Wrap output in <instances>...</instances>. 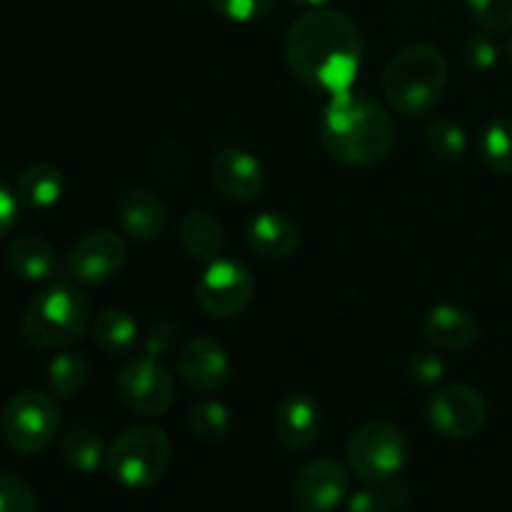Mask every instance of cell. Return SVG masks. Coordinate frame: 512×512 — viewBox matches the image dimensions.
I'll list each match as a JSON object with an SVG mask.
<instances>
[{"mask_svg": "<svg viewBox=\"0 0 512 512\" xmlns=\"http://www.w3.org/2000/svg\"><path fill=\"white\" fill-rule=\"evenodd\" d=\"M245 243L253 253L263 255L268 260H283L293 255L300 243V230L285 213L265 210L255 215L245 228Z\"/></svg>", "mask_w": 512, "mask_h": 512, "instance_id": "cell-16", "label": "cell"}, {"mask_svg": "<svg viewBox=\"0 0 512 512\" xmlns=\"http://www.w3.org/2000/svg\"><path fill=\"white\" fill-rule=\"evenodd\" d=\"M448 83V60L433 45H410L383 73V93L403 115H425L438 105Z\"/></svg>", "mask_w": 512, "mask_h": 512, "instance_id": "cell-3", "label": "cell"}, {"mask_svg": "<svg viewBox=\"0 0 512 512\" xmlns=\"http://www.w3.org/2000/svg\"><path fill=\"white\" fill-rule=\"evenodd\" d=\"M323 148L345 165H375L393 150L395 128L388 110L368 93L330 95L318 120Z\"/></svg>", "mask_w": 512, "mask_h": 512, "instance_id": "cell-2", "label": "cell"}, {"mask_svg": "<svg viewBox=\"0 0 512 512\" xmlns=\"http://www.w3.org/2000/svg\"><path fill=\"white\" fill-rule=\"evenodd\" d=\"M118 218L125 235L140 240V243H148V240H155L163 233L165 205L153 190L133 188L120 198Z\"/></svg>", "mask_w": 512, "mask_h": 512, "instance_id": "cell-18", "label": "cell"}, {"mask_svg": "<svg viewBox=\"0 0 512 512\" xmlns=\"http://www.w3.org/2000/svg\"><path fill=\"white\" fill-rule=\"evenodd\" d=\"M348 465L365 483H388L408 460V443L395 425L370 420L348 440Z\"/></svg>", "mask_w": 512, "mask_h": 512, "instance_id": "cell-7", "label": "cell"}, {"mask_svg": "<svg viewBox=\"0 0 512 512\" xmlns=\"http://www.w3.org/2000/svg\"><path fill=\"white\" fill-rule=\"evenodd\" d=\"M508 58H510V63H512V35H510V40H508Z\"/></svg>", "mask_w": 512, "mask_h": 512, "instance_id": "cell-37", "label": "cell"}, {"mask_svg": "<svg viewBox=\"0 0 512 512\" xmlns=\"http://www.w3.org/2000/svg\"><path fill=\"white\" fill-rule=\"evenodd\" d=\"M320 433V410L308 395H288L275 410V438L288 450H305Z\"/></svg>", "mask_w": 512, "mask_h": 512, "instance_id": "cell-15", "label": "cell"}, {"mask_svg": "<svg viewBox=\"0 0 512 512\" xmlns=\"http://www.w3.org/2000/svg\"><path fill=\"white\" fill-rule=\"evenodd\" d=\"M170 453V440L163 430L153 425H135L110 443L105 465L120 485L145 490L160 483L168 473Z\"/></svg>", "mask_w": 512, "mask_h": 512, "instance_id": "cell-5", "label": "cell"}, {"mask_svg": "<svg viewBox=\"0 0 512 512\" xmlns=\"http://www.w3.org/2000/svg\"><path fill=\"white\" fill-rule=\"evenodd\" d=\"M393 503L388 498V490L365 488L355 493L345 505V512H390Z\"/></svg>", "mask_w": 512, "mask_h": 512, "instance_id": "cell-34", "label": "cell"}, {"mask_svg": "<svg viewBox=\"0 0 512 512\" xmlns=\"http://www.w3.org/2000/svg\"><path fill=\"white\" fill-rule=\"evenodd\" d=\"M285 60L308 90L338 95L353 90L363 65V38L345 13L313 8L290 23Z\"/></svg>", "mask_w": 512, "mask_h": 512, "instance_id": "cell-1", "label": "cell"}, {"mask_svg": "<svg viewBox=\"0 0 512 512\" xmlns=\"http://www.w3.org/2000/svg\"><path fill=\"white\" fill-rule=\"evenodd\" d=\"M63 193H65L63 173L50 163L28 165V168L18 175V183H15L18 203L33 210L53 208L55 203H60Z\"/></svg>", "mask_w": 512, "mask_h": 512, "instance_id": "cell-20", "label": "cell"}, {"mask_svg": "<svg viewBox=\"0 0 512 512\" xmlns=\"http://www.w3.org/2000/svg\"><path fill=\"white\" fill-rule=\"evenodd\" d=\"M423 333L430 345L438 350H465L478 340V323L468 310L458 308V305H435L428 310L423 320Z\"/></svg>", "mask_w": 512, "mask_h": 512, "instance_id": "cell-17", "label": "cell"}, {"mask_svg": "<svg viewBox=\"0 0 512 512\" xmlns=\"http://www.w3.org/2000/svg\"><path fill=\"white\" fill-rule=\"evenodd\" d=\"M273 3L275 0H210L215 13L233 23H255L270 13Z\"/></svg>", "mask_w": 512, "mask_h": 512, "instance_id": "cell-31", "label": "cell"}, {"mask_svg": "<svg viewBox=\"0 0 512 512\" xmlns=\"http://www.w3.org/2000/svg\"><path fill=\"white\" fill-rule=\"evenodd\" d=\"M90 308L85 295L70 283H55L28 305L20 335L40 350H58L78 343L88 330Z\"/></svg>", "mask_w": 512, "mask_h": 512, "instance_id": "cell-4", "label": "cell"}, {"mask_svg": "<svg viewBox=\"0 0 512 512\" xmlns=\"http://www.w3.org/2000/svg\"><path fill=\"white\" fill-rule=\"evenodd\" d=\"M60 453H63L65 463H68L70 468L85 475L100 470V465L108 458V450H105L98 430H93L90 425H73V428L63 435Z\"/></svg>", "mask_w": 512, "mask_h": 512, "instance_id": "cell-22", "label": "cell"}, {"mask_svg": "<svg viewBox=\"0 0 512 512\" xmlns=\"http://www.w3.org/2000/svg\"><path fill=\"white\" fill-rule=\"evenodd\" d=\"M125 258H128V248L120 235L110 230H95L70 248L65 270L78 283L98 285L115 278L123 270Z\"/></svg>", "mask_w": 512, "mask_h": 512, "instance_id": "cell-11", "label": "cell"}, {"mask_svg": "<svg viewBox=\"0 0 512 512\" xmlns=\"http://www.w3.org/2000/svg\"><path fill=\"white\" fill-rule=\"evenodd\" d=\"M428 420L445 438L468 440L485 428L488 403L483 393L470 385H448L430 398Z\"/></svg>", "mask_w": 512, "mask_h": 512, "instance_id": "cell-10", "label": "cell"}, {"mask_svg": "<svg viewBox=\"0 0 512 512\" xmlns=\"http://www.w3.org/2000/svg\"><path fill=\"white\" fill-rule=\"evenodd\" d=\"M18 195L10 193L3 183H0V240L13 230L15 220H18Z\"/></svg>", "mask_w": 512, "mask_h": 512, "instance_id": "cell-35", "label": "cell"}, {"mask_svg": "<svg viewBox=\"0 0 512 512\" xmlns=\"http://www.w3.org/2000/svg\"><path fill=\"white\" fill-rule=\"evenodd\" d=\"M410 375H413L415 383L420 385H435L445 378V360L438 353H415L410 358Z\"/></svg>", "mask_w": 512, "mask_h": 512, "instance_id": "cell-32", "label": "cell"}, {"mask_svg": "<svg viewBox=\"0 0 512 512\" xmlns=\"http://www.w3.org/2000/svg\"><path fill=\"white\" fill-rule=\"evenodd\" d=\"M8 265L18 278L28 283H43L55 273V250L53 245L38 233H23L13 238L8 248Z\"/></svg>", "mask_w": 512, "mask_h": 512, "instance_id": "cell-19", "label": "cell"}, {"mask_svg": "<svg viewBox=\"0 0 512 512\" xmlns=\"http://www.w3.org/2000/svg\"><path fill=\"white\" fill-rule=\"evenodd\" d=\"M0 512H35V493L28 480L0 473Z\"/></svg>", "mask_w": 512, "mask_h": 512, "instance_id": "cell-29", "label": "cell"}, {"mask_svg": "<svg viewBox=\"0 0 512 512\" xmlns=\"http://www.w3.org/2000/svg\"><path fill=\"white\" fill-rule=\"evenodd\" d=\"M138 323L125 310H103L93 323V338L108 355H128L138 345Z\"/></svg>", "mask_w": 512, "mask_h": 512, "instance_id": "cell-23", "label": "cell"}, {"mask_svg": "<svg viewBox=\"0 0 512 512\" xmlns=\"http://www.w3.org/2000/svg\"><path fill=\"white\" fill-rule=\"evenodd\" d=\"M465 8L488 33L512 30V0H465Z\"/></svg>", "mask_w": 512, "mask_h": 512, "instance_id": "cell-28", "label": "cell"}, {"mask_svg": "<svg viewBox=\"0 0 512 512\" xmlns=\"http://www.w3.org/2000/svg\"><path fill=\"white\" fill-rule=\"evenodd\" d=\"M480 155L485 165L500 175H512V118L488 123L480 135Z\"/></svg>", "mask_w": 512, "mask_h": 512, "instance_id": "cell-24", "label": "cell"}, {"mask_svg": "<svg viewBox=\"0 0 512 512\" xmlns=\"http://www.w3.org/2000/svg\"><path fill=\"white\" fill-rule=\"evenodd\" d=\"M290 3H298V5H303V8H325V5L330 3V0H290Z\"/></svg>", "mask_w": 512, "mask_h": 512, "instance_id": "cell-36", "label": "cell"}, {"mask_svg": "<svg viewBox=\"0 0 512 512\" xmlns=\"http://www.w3.org/2000/svg\"><path fill=\"white\" fill-rule=\"evenodd\" d=\"M210 180L228 200L250 203L260 198L265 188V173L260 160L248 150H220L210 163Z\"/></svg>", "mask_w": 512, "mask_h": 512, "instance_id": "cell-14", "label": "cell"}, {"mask_svg": "<svg viewBox=\"0 0 512 512\" xmlns=\"http://www.w3.org/2000/svg\"><path fill=\"white\" fill-rule=\"evenodd\" d=\"M350 490V475L338 460H310L293 483V498L303 512H333Z\"/></svg>", "mask_w": 512, "mask_h": 512, "instance_id": "cell-12", "label": "cell"}, {"mask_svg": "<svg viewBox=\"0 0 512 512\" xmlns=\"http://www.w3.org/2000/svg\"><path fill=\"white\" fill-rule=\"evenodd\" d=\"M60 430V405L43 390H20L3 410V435L20 455H38Z\"/></svg>", "mask_w": 512, "mask_h": 512, "instance_id": "cell-6", "label": "cell"}, {"mask_svg": "<svg viewBox=\"0 0 512 512\" xmlns=\"http://www.w3.org/2000/svg\"><path fill=\"white\" fill-rule=\"evenodd\" d=\"M463 58L473 70H493L500 60V45L495 43L493 35L473 33L463 43Z\"/></svg>", "mask_w": 512, "mask_h": 512, "instance_id": "cell-30", "label": "cell"}, {"mask_svg": "<svg viewBox=\"0 0 512 512\" xmlns=\"http://www.w3.org/2000/svg\"><path fill=\"white\" fill-rule=\"evenodd\" d=\"M48 383L60 398H75L88 383V363L78 353H58L48 365Z\"/></svg>", "mask_w": 512, "mask_h": 512, "instance_id": "cell-26", "label": "cell"}, {"mask_svg": "<svg viewBox=\"0 0 512 512\" xmlns=\"http://www.w3.org/2000/svg\"><path fill=\"white\" fill-rule=\"evenodd\" d=\"M255 293V280L243 263L235 260H213L198 280L195 298L198 305L213 318H235L250 305Z\"/></svg>", "mask_w": 512, "mask_h": 512, "instance_id": "cell-9", "label": "cell"}, {"mask_svg": "<svg viewBox=\"0 0 512 512\" xmlns=\"http://www.w3.org/2000/svg\"><path fill=\"white\" fill-rule=\"evenodd\" d=\"M178 240L190 258L213 263L223 253L225 233L223 225L213 215L203 213V210H193V213L183 215V220H180Z\"/></svg>", "mask_w": 512, "mask_h": 512, "instance_id": "cell-21", "label": "cell"}, {"mask_svg": "<svg viewBox=\"0 0 512 512\" xmlns=\"http://www.w3.org/2000/svg\"><path fill=\"white\" fill-rule=\"evenodd\" d=\"M175 345V328L165 320H158V323L150 325L148 335L143 338V350L150 358H163L165 353H170Z\"/></svg>", "mask_w": 512, "mask_h": 512, "instance_id": "cell-33", "label": "cell"}, {"mask_svg": "<svg viewBox=\"0 0 512 512\" xmlns=\"http://www.w3.org/2000/svg\"><path fill=\"white\" fill-rule=\"evenodd\" d=\"M118 393L133 413L158 418V415L168 413L173 405L175 383L170 370L158 358L140 355L120 368Z\"/></svg>", "mask_w": 512, "mask_h": 512, "instance_id": "cell-8", "label": "cell"}, {"mask_svg": "<svg viewBox=\"0 0 512 512\" xmlns=\"http://www.w3.org/2000/svg\"><path fill=\"white\" fill-rule=\"evenodd\" d=\"M178 373L193 390L213 393L230 378L228 350L208 335L190 338L178 353Z\"/></svg>", "mask_w": 512, "mask_h": 512, "instance_id": "cell-13", "label": "cell"}, {"mask_svg": "<svg viewBox=\"0 0 512 512\" xmlns=\"http://www.w3.org/2000/svg\"><path fill=\"white\" fill-rule=\"evenodd\" d=\"M230 425H233L230 410L220 400H203V403L193 405L188 415L190 433L198 440H205V443L223 440L230 433Z\"/></svg>", "mask_w": 512, "mask_h": 512, "instance_id": "cell-25", "label": "cell"}, {"mask_svg": "<svg viewBox=\"0 0 512 512\" xmlns=\"http://www.w3.org/2000/svg\"><path fill=\"white\" fill-rule=\"evenodd\" d=\"M425 143L428 150L440 160H458L463 158L468 148V135L463 125H458L450 118H435L425 128Z\"/></svg>", "mask_w": 512, "mask_h": 512, "instance_id": "cell-27", "label": "cell"}]
</instances>
